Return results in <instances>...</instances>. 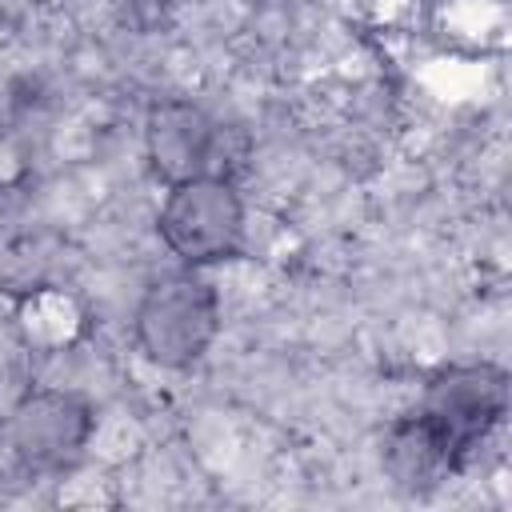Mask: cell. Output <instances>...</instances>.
<instances>
[{
    "mask_svg": "<svg viewBox=\"0 0 512 512\" xmlns=\"http://www.w3.org/2000/svg\"><path fill=\"white\" fill-rule=\"evenodd\" d=\"M96 432V404L76 388H28L4 416L12 456L32 472H68Z\"/></svg>",
    "mask_w": 512,
    "mask_h": 512,
    "instance_id": "cell-4",
    "label": "cell"
},
{
    "mask_svg": "<svg viewBox=\"0 0 512 512\" xmlns=\"http://www.w3.org/2000/svg\"><path fill=\"white\" fill-rule=\"evenodd\" d=\"M144 152L164 184L216 172L220 124L192 100H160L144 120Z\"/></svg>",
    "mask_w": 512,
    "mask_h": 512,
    "instance_id": "cell-5",
    "label": "cell"
},
{
    "mask_svg": "<svg viewBox=\"0 0 512 512\" xmlns=\"http://www.w3.org/2000/svg\"><path fill=\"white\" fill-rule=\"evenodd\" d=\"M156 236L180 260V268H212L236 260L248 240L240 188L220 172L172 180L156 212Z\"/></svg>",
    "mask_w": 512,
    "mask_h": 512,
    "instance_id": "cell-3",
    "label": "cell"
},
{
    "mask_svg": "<svg viewBox=\"0 0 512 512\" xmlns=\"http://www.w3.org/2000/svg\"><path fill=\"white\" fill-rule=\"evenodd\" d=\"M508 412V372L496 364H452L436 372L420 404L392 428L384 464L408 492L436 488L492 436Z\"/></svg>",
    "mask_w": 512,
    "mask_h": 512,
    "instance_id": "cell-1",
    "label": "cell"
},
{
    "mask_svg": "<svg viewBox=\"0 0 512 512\" xmlns=\"http://www.w3.org/2000/svg\"><path fill=\"white\" fill-rule=\"evenodd\" d=\"M220 324V292L200 268H180L144 288L132 312V340L148 364L188 372L208 356Z\"/></svg>",
    "mask_w": 512,
    "mask_h": 512,
    "instance_id": "cell-2",
    "label": "cell"
}]
</instances>
